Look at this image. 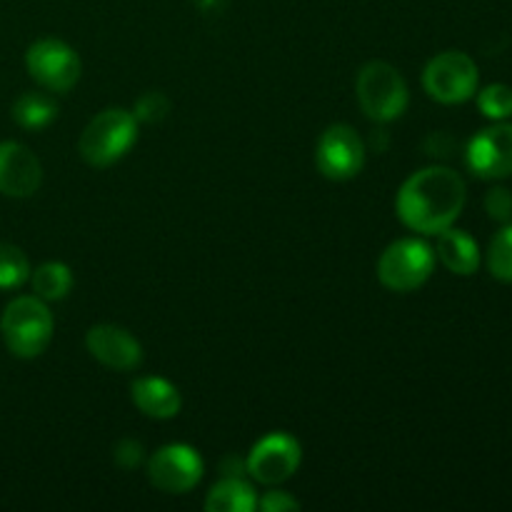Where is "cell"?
<instances>
[{"mask_svg": "<svg viewBox=\"0 0 512 512\" xmlns=\"http://www.w3.org/2000/svg\"><path fill=\"white\" fill-rule=\"evenodd\" d=\"M138 140V120L125 108H108L95 115L80 133L78 153L90 168L118 163Z\"/></svg>", "mask_w": 512, "mask_h": 512, "instance_id": "3957f363", "label": "cell"}, {"mask_svg": "<svg viewBox=\"0 0 512 512\" xmlns=\"http://www.w3.org/2000/svg\"><path fill=\"white\" fill-rule=\"evenodd\" d=\"M43 183V165L30 148L0 143V193L8 198H30Z\"/></svg>", "mask_w": 512, "mask_h": 512, "instance_id": "4fadbf2b", "label": "cell"}, {"mask_svg": "<svg viewBox=\"0 0 512 512\" xmlns=\"http://www.w3.org/2000/svg\"><path fill=\"white\" fill-rule=\"evenodd\" d=\"M203 458L195 448L183 443L163 445L148 458V480L168 495L190 493L203 480Z\"/></svg>", "mask_w": 512, "mask_h": 512, "instance_id": "9c48e42d", "label": "cell"}, {"mask_svg": "<svg viewBox=\"0 0 512 512\" xmlns=\"http://www.w3.org/2000/svg\"><path fill=\"white\" fill-rule=\"evenodd\" d=\"M435 258L445 265L453 275L468 278V275L478 273L480 263H483V253H480L478 240L470 233L458 228H445L438 233V243H435Z\"/></svg>", "mask_w": 512, "mask_h": 512, "instance_id": "5bb4252c", "label": "cell"}, {"mask_svg": "<svg viewBox=\"0 0 512 512\" xmlns=\"http://www.w3.org/2000/svg\"><path fill=\"white\" fill-rule=\"evenodd\" d=\"M485 210L495 223H512V193L508 188H493L485 195Z\"/></svg>", "mask_w": 512, "mask_h": 512, "instance_id": "603a6c76", "label": "cell"}, {"mask_svg": "<svg viewBox=\"0 0 512 512\" xmlns=\"http://www.w3.org/2000/svg\"><path fill=\"white\" fill-rule=\"evenodd\" d=\"M360 110L375 123H393L408 110L410 90L395 65L385 60H370L360 68L355 80Z\"/></svg>", "mask_w": 512, "mask_h": 512, "instance_id": "277c9868", "label": "cell"}, {"mask_svg": "<svg viewBox=\"0 0 512 512\" xmlns=\"http://www.w3.org/2000/svg\"><path fill=\"white\" fill-rule=\"evenodd\" d=\"M468 200L460 173L445 165H430L410 175L398 190L395 210L405 228L420 235H438L455 225Z\"/></svg>", "mask_w": 512, "mask_h": 512, "instance_id": "6da1fadb", "label": "cell"}, {"mask_svg": "<svg viewBox=\"0 0 512 512\" xmlns=\"http://www.w3.org/2000/svg\"><path fill=\"white\" fill-rule=\"evenodd\" d=\"M85 348L110 370H135L143 363V348L138 340L120 325H93L85 335Z\"/></svg>", "mask_w": 512, "mask_h": 512, "instance_id": "7c38bea8", "label": "cell"}, {"mask_svg": "<svg viewBox=\"0 0 512 512\" xmlns=\"http://www.w3.org/2000/svg\"><path fill=\"white\" fill-rule=\"evenodd\" d=\"M30 285H33V293L40 300L53 303V300L68 298L70 288H73V273H70L65 263L50 260V263H43L35 270H30Z\"/></svg>", "mask_w": 512, "mask_h": 512, "instance_id": "e0dca14e", "label": "cell"}, {"mask_svg": "<svg viewBox=\"0 0 512 512\" xmlns=\"http://www.w3.org/2000/svg\"><path fill=\"white\" fill-rule=\"evenodd\" d=\"M478 108L493 123H503L512 118V88L505 83H490L478 90Z\"/></svg>", "mask_w": 512, "mask_h": 512, "instance_id": "44dd1931", "label": "cell"}, {"mask_svg": "<svg viewBox=\"0 0 512 512\" xmlns=\"http://www.w3.org/2000/svg\"><path fill=\"white\" fill-rule=\"evenodd\" d=\"M25 65L35 83L48 93H68L80 80L78 53L68 43L55 38H43L33 43L25 53Z\"/></svg>", "mask_w": 512, "mask_h": 512, "instance_id": "52a82bcc", "label": "cell"}, {"mask_svg": "<svg viewBox=\"0 0 512 512\" xmlns=\"http://www.w3.org/2000/svg\"><path fill=\"white\" fill-rule=\"evenodd\" d=\"M468 168L483 180H503L512 175V123H493L473 135L468 143Z\"/></svg>", "mask_w": 512, "mask_h": 512, "instance_id": "8fae6325", "label": "cell"}, {"mask_svg": "<svg viewBox=\"0 0 512 512\" xmlns=\"http://www.w3.org/2000/svg\"><path fill=\"white\" fill-rule=\"evenodd\" d=\"M53 313L38 295L10 300L0 318V333L15 358H38L53 340Z\"/></svg>", "mask_w": 512, "mask_h": 512, "instance_id": "7a4b0ae2", "label": "cell"}, {"mask_svg": "<svg viewBox=\"0 0 512 512\" xmlns=\"http://www.w3.org/2000/svg\"><path fill=\"white\" fill-rule=\"evenodd\" d=\"M258 508V495L243 478H223L208 490L205 510L208 512H253Z\"/></svg>", "mask_w": 512, "mask_h": 512, "instance_id": "2e32d148", "label": "cell"}, {"mask_svg": "<svg viewBox=\"0 0 512 512\" xmlns=\"http://www.w3.org/2000/svg\"><path fill=\"white\" fill-rule=\"evenodd\" d=\"M435 270V250L420 238H400L383 250L378 278L393 293H413L423 288Z\"/></svg>", "mask_w": 512, "mask_h": 512, "instance_id": "5b68a950", "label": "cell"}, {"mask_svg": "<svg viewBox=\"0 0 512 512\" xmlns=\"http://www.w3.org/2000/svg\"><path fill=\"white\" fill-rule=\"evenodd\" d=\"M480 70L463 50H445L428 60L423 70V88L443 105H460L478 93Z\"/></svg>", "mask_w": 512, "mask_h": 512, "instance_id": "8992f818", "label": "cell"}, {"mask_svg": "<svg viewBox=\"0 0 512 512\" xmlns=\"http://www.w3.org/2000/svg\"><path fill=\"white\" fill-rule=\"evenodd\" d=\"M258 508L263 512H290L300 510V503L285 490H270L263 498H258Z\"/></svg>", "mask_w": 512, "mask_h": 512, "instance_id": "d4e9b609", "label": "cell"}, {"mask_svg": "<svg viewBox=\"0 0 512 512\" xmlns=\"http://www.w3.org/2000/svg\"><path fill=\"white\" fill-rule=\"evenodd\" d=\"M303 460V448L288 433H270L253 445L245 458V473L260 485L278 488L293 478Z\"/></svg>", "mask_w": 512, "mask_h": 512, "instance_id": "ba28073f", "label": "cell"}, {"mask_svg": "<svg viewBox=\"0 0 512 512\" xmlns=\"http://www.w3.org/2000/svg\"><path fill=\"white\" fill-rule=\"evenodd\" d=\"M170 113V100L168 95H163L160 90H148V93H143L138 98V103H135V120L138 123H160V120L168 118Z\"/></svg>", "mask_w": 512, "mask_h": 512, "instance_id": "7402d4cb", "label": "cell"}, {"mask_svg": "<svg viewBox=\"0 0 512 512\" xmlns=\"http://www.w3.org/2000/svg\"><path fill=\"white\" fill-rule=\"evenodd\" d=\"M58 115V103L48 93H23L13 103V120L25 130H40L50 125Z\"/></svg>", "mask_w": 512, "mask_h": 512, "instance_id": "ac0fdd59", "label": "cell"}, {"mask_svg": "<svg viewBox=\"0 0 512 512\" xmlns=\"http://www.w3.org/2000/svg\"><path fill=\"white\" fill-rule=\"evenodd\" d=\"M488 270L500 283H512V223H505L490 240Z\"/></svg>", "mask_w": 512, "mask_h": 512, "instance_id": "d6986e66", "label": "cell"}, {"mask_svg": "<svg viewBox=\"0 0 512 512\" xmlns=\"http://www.w3.org/2000/svg\"><path fill=\"white\" fill-rule=\"evenodd\" d=\"M113 458L120 468H125V470L138 468V465H143V460H145L143 443H138V440H133V438L120 440V443L113 448Z\"/></svg>", "mask_w": 512, "mask_h": 512, "instance_id": "cb8c5ba5", "label": "cell"}, {"mask_svg": "<svg viewBox=\"0 0 512 512\" xmlns=\"http://www.w3.org/2000/svg\"><path fill=\"white\" fill-rule=\"evenodd\" d=\"M315 165L328 180H350L363 170L365 143L355 128L335 123L323 130L315 148Z\"/></svg>", "mask_w": 512, "mask_h": 512, "instance_id": "30bf717a", "label": "cell"}, {"mask_svg": "<svg viewBox=\"0 0 512 512\" xmlns=\"http://www.w3.org/2000/svg\"><path fill=\"white\" fill-rule=\"evenodd\" d=\"M30 278V263L18 245L0 243V290L20 288Z\"/></svg>", "mask_w": 512, "mask_h": 512, "instance_id": "ffe728a7", "label": "cell"}, {"mask_svg": "<svg viewBox=\"0 0 512 512\" xmlns=\"http://www.w3.org/2000/svg\"><path fill=\"white\" fill-rule=\"evenodd\" d=\"M130 395H133L135 408L143 415L155 420H170L180 413V390L175 388L170 380L165 378H138L130 385Z\"/></svg>", "mask_w": 512, "mask_h": 512, "instance_id": "9a60e30c", "label": "cell"}]
</instances>
